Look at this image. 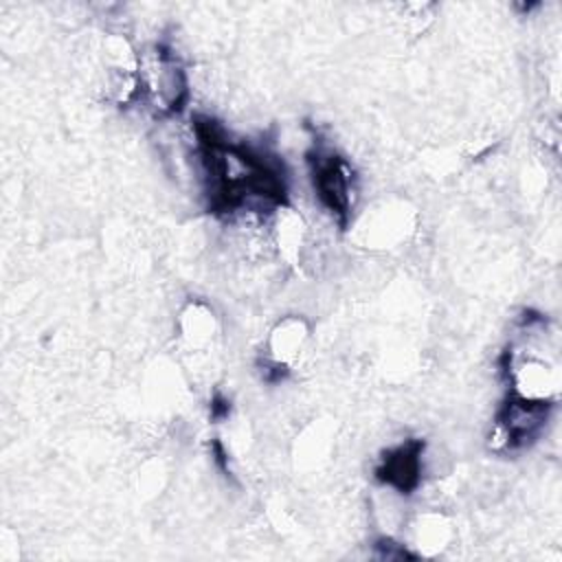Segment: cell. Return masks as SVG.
Segmentation results:
<instances>
[{
    "instance_id": "obj_1",
    "label": "cell",
    "mask_w": 562,
    "mask_h": 562,
    "mask_svg": "<svg viewBox=\"0 0 562 562\" xmlns=\"http://www.w3.org/2000/svg\"><path fill=\"white\" fill-rule=\"evenodd\" d=\"M310 173L321 204L340 224H347L356 193V178L351 165L336 151L318 147L310 154Z\"/></svg>"
},
{
    "instance_id": "obj_5",
    "label": "cell",
    "mask_w": 562,
    "mask_h": 562,
    "mask_svg": "<svg viewBox=\"0 0 562 562\" xmlns=\"http://www.w3.org/2000/svg\"><path fill=\"white\" fill-rule=\"evenodd\" d=\"M443 533H446V527L441 518L426 516L419 520L415 529V547L419 549V553H426V555L435 553L443 547Z\"/></svg>"
},
{
    "instance_id": "obj_2",
    "label": "cell",
    "mask_w": 562,
    "mask_h": 562,
    "mask_svg": "<svg viewBox=\"0 0 562 562\" xmlns=\"http://www.w3.org/2000/svg\"><path fill=\"white\" fill-rule=\"evenodd\" d=\"M551 402L529 400L520 395H509L496 415L494 437L501 439L505 448H522L533 441L549 419Z\"/></svg>"
},
{
    "instance_id": "obj_4",
    "label": "cell",
    "mask_w": 562,
    "mask_h": 562,
    "mask_svg": "<svg viewBox=\"0 0 562 562\" xmlns=\"http://www.w3.org/2000/svg\"><path fill=\"white\" fill-rule=\"evenodd\" d=\"M307 340V325L301 318H285L272 331L268 340V362L281 371H288Z\"/></svg>"
},
{
    "instance_id": "obj_3",
    "label": "cell",
    "mask_w": 562,
    "mask_h": 562,
    "mask_svg": "<svg viewBox=\"0 0 562 562\" xmlns=\"http://www.w3.org/2000/svg\"><path fill=\"white\" fill-rule=\"evenodd\" d=\"M422 452L424 443L417 439L391 448L375 470L378 481L402 494H411L422 481Z\"/></svg>"
}]
</instances>
